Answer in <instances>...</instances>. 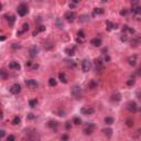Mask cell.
I'll list each match as a JSON object with an SVG mask.
<instances>
[{
  "mask_svg": "<svg viewBox=\"0 0 141 141\" xmlns=\"http://www.w3.org/2000/svg\"><path fill=\"white\" fill-rule=\"evenodd\" d=\"M71 94L75 99H81L82 98V88L78 85H74L71 88Z\"/></svg>",
  "mask_w": 141,
  "mask_h": 141,
  "instance_id": "cell-1",
  "label": "cell"
},
{
  "mask_svg": "<svg viewBox=\"0 0 141 141\" xmlns=\"http://www.w3.org/2000/svg\"><path fill=\"white\" fill-rule=\"evenodd\" d=\"M94 130H95V125H94L93 122H87L84 126L83 132H84V135H86V136H90L91 133L94 132Z\"/></svg>",
  "mask_w": 141,
  "mask_h": 141,
  "instance_id": "cell-2",
  "label": "cell"
},
{
  "mask_svg": "<svg viewBox=\"0 0 141 141\" xmlns=\"http://www.w3.org/2000/svg\"><path fill=\"white\" fill-rule=\"evenodd\" d=\"M17 12H18V14L20 17H24L27 13L29 12V9H28V6H27L26 3H21L18 6V8H17Z\"/></svg>",
  "mask_w": 141,
  "mask_h": 141,
  "instance_id": "cell-3",
  "label": "cell"
},
{
  "mask_svg": "<svg viewBox=\"0 0 141 141\" xmlns=\"http://www.w3.org/2000/svg\"><path fill=\"white\" fill-rule=\"evenodd\" d=\"M94 65H95V70L96 72H101L104 70V62L100 57L95 58L94 60Z\"/></svg>",
  "mask_w": 141,
  "mask_h": 141,
  "instance_id": "cell-4",
  "label": "cell"
},
{
  "mask_svg": "<svg viewBox=\"0 0 141 141\" xmlns=\"http://www.w3.org/2000/svg\"><path fill=\"white\" fill-rule=\"evenodd\" d=\"M90 67H91L90 61L87 60V58H84V60L82 61V70H83V72L87 73L88 71H90Z\"/></svg>",
  "mask_w": 141,
  "mask_h": 141,
  "instance_id": "cell-5",
  "label": "cell"
},
{
  "mask_svg": "<svg viewBox=\"0 0 141 141\" xmlns=\"http://www.w3.org/2000/svg\"><path fill=\"white\" fill-rule=\"evenodd\" d=\"M127 109L131 113H137V110H138L137 103H136V101H129V103H127Z\"/></svg>",
  "mask_w": 141,
  "mask_h": 141,
  "instance_id": "cell-6",
  "label": "cell"
},
{
  "mask_svg": "<svg viewBox=\"0 0 141 141\" xmlns=\"http://www.w3.org/2000/svg\"><path fill=\"white\" fill-rule=\"evenodd\" d=\"M81 113L82 115L84 116H90V115H94V113H95V109H94L93 107H89V106H86V107H83L81 109Z\"/></svg>",
  "mask_w": 141,
  "mask_h": 141,
  "instance_id": "cell-7",
  "label": "cell"
},
{
  "mask_svg": "<svg viewBox=\"0 0 141 141\" xmlns=\"http://www.w3.org/2000/svg\"><path fill=\"white\" fill-rule=\"evenodd\" d=\"M64 18H65L68 22H73L76 18V14H75V12H73V11H67V12H65V14H64Z\"/></svg>",
  "mask_w": 141,
  "mask_h": 141,
  "instance_id": "cell-8",
  "label": "cell"
},
{
  "mask_svg": "<svg viewBox=\"0 0 141 141\" xmlns=\"http://www.w3.org/2000/svg\"><path fill=\"white\" fill-rule=\"evenodd\" d=\"M130 44H131V46H133V48H137L139 44H141V36H139V35L133 36V38L130 40Z\"/></svg>",
  "mask_w": 141,
  "mask_h": 141,
  "instance_id": "cell-9",
  "label": "cell"
},
{
  "mask_svg": "<svg viewBox=\"0 0 141 141\" xmlns=\"http://www.w3.org/2000/svg\"><path fill=\"white\" fill-rule=\"evenodd\" d=\"M21 91V86L20 84H13V85L10 87V93L13 94V95H18Z\"/></svg>",
  "mask_w": 141,
  "mask_h": 141,
  "instance_id": "cell-10",
  "label": "cell"
},
{
  "mask_svg": "<svg viewBox=\"0 0 141 141\" xmlns=\"http://www.w3.org/2000/svg\"><path fill=\"white\" fill-rule=\"evenodd\" d=\"M26 85L30 89H34V88H36L39 86V84H38V82L34 80H28V81H26Z\"/></svg>",
  "mask_w": 141,
  "mask_h": 141,
  "instance_id": "cell-11",
  "label": "cell"
},
{
  "mask_svg": "<svg viewBox=\"0 0 141 141\" xmlns=\"http://www.w3.org/2000/svg\"><path fill=\"white\" fill-rule=\"evenodd\" d=\"M9 68L12 71H20V68H21V66H20V64L18 63V62H16V61H12L9 63Z\"/></svg>",
  "mask_w": 141,
  "mask_h": 141,
  "instance_id": "cell-12",
  "label": "cell"
},
{
  "mask_svg": "<svg viewBox=\"0 0 141 141\" xmlns=\"http://www.w3.org/2000/svg\"><path fill=\"white\" fill-rule=\"evenodd\" d=\"M26 67H28L30 71H34V70H38L39 68V64L33 63V62H31V61H28L26 63Z\"/></svg>",
  "mask_w": 141,
  "mask_h": 141,
  "instance_id": "cell-13",
  "label": "cell"
},
{
  "mask_svg": "<svg viewBox=\"0 0 141 141\" xmlns=\"http://www.w3.org/2000/svg\"><path fill=\"white\" fill-rule=\"evenodd\" d=\"M110 100L113 101V103H119V101L121 100V94L120 93H113V95H111L110 97Z\"/></svg>",
  "mask_w": 141,
  "mask_h": 141,
  "instance_id": "cell-14",
  "label": "cell"
},
{
  "mask_svg": "<svg viewBox=\"0 0 141 141\" xmlns=\"http://www.w3.org/2000/svg\"><path fill=\"white\" fill-rule=\"evenodd\" d=\"M48 127L50 128V129H52L53 131H56V129H57V127H58V122L57 121H55V120H50L48 122Z\"/></svg>",
  "mask_w": 141,
  "mask_h": 141,
  "instance_id": "cell-15",
  "label": "cell"
},
{
  "mask_svg": "<svg viewBox=\"0 0 141 141\" xmlns=\"http://www.w3.org/2000/svg\"><path fill=\"white\" fill-rule=\"evenodd\" d=\"M127 62H128V64H129L130 66H136V64H137V56L136 55L129 56V57L127 58Z\"/></svg>",
  "mask_w": 141,
  "mask_h": 141,
  "instance_id": "cell-16",
  "label": "cell"
},
{
  "mask_svg": "<svg viewBox=\"0 0 141 141\" xmlns=\"http://www.w3.org/2000/svg\"><path fill=\"white\" fill-rule=\"evenodd\" d=\"M38 53H39V49L36 46H32V48H30V50H29V54H30L31 57H35L38 55Z\"/></svg>",
  "mask_w": 141,
  "mask_h": 141,
  "instance_id": "cell-17",
  "label": "cell"
},
{
  "mask_svg": "<svg viewBox=\"0 0 141 141\" xmlns=\"http://www.w3.org/2000/svg\"><path fill=\"white\" fill-rule=\"evenodd\" d=\"M122 33H129V34H135V30H133L132 28H130L129 26H127V24H125V26L122 27Z\"/></svg>",
  "mask_w": 141,
  "mask_h": 141,
  "instance_id": "cell-18",
  "label": "cell"
},
{
  "mask_svg": "<svg viewBox=\"0 0 141 141\" xmlns=\"http://www.w3.org/2000/svg\"><path fill=\"white\" fill-rule=\"evenodd\" d=\"M90 44L93 46H96V48H98V46L101 45V40L99 38H94L90 40Z\"/></svg>",
  "mask_w": 141,
  "mask_h": 141,
  "instance_id": "cell-19",
  "label": "cell"
},
{
  "mask_svg": "<svg viewBox=\"0 0 141 141\" xmlns=\"http://www.w3.org/2000/svg\"><path fill=\"white\" fill-rule=\"evenodd\" d=\"M106 27H107V30H108V31H111V30H113V29H117V28H118L117 24L113 23V22L109 21V20L106 21Z\"/></svg>",
  "mask_w": 141,
  "mask_h": 141,
  "instance_id": "cell-20",
  "label": "cell"
},
{
  "mask_svg": "<svg viewBox=\"0 0 141 141\" xmlns=\"http://www.w3.org/2000/svg\"><path fill=\"white\" fill-rule=\"evenodd\" d=\"M28 30H29V23H23V24H22V29L20 31L17 32V34H18V35H21V34L26 33Z\"/></svg>",
  "mask_w": 141,
  "mask_h": 141,
  "instance_id": "cell-21",
  "label": "cell"
},
{
  "mask_svg": "<svg viewBox=\"0 0 141 141\" xmlns=\"http://www.w3.org/2000/svg\"><path fill=\"white\" fill-rule=\"evenodd\" d=\"M131 12H132L133 14H140L141 13V7L139 4H137V6H132L131 7Z\"/></svg>",
  "mask_w": 141,
  "mask_h": 141,
  "instance_id": "cell-22",
  "label": "cell"
},
{
  "mask_svg": "<svg viewBox=\"0 0 141 141\" xmlns=\"http://www.w3.org/2000/svg\"><path fill=\"white\" fill-rule=\"evenodd\" d=\"M66 53V55L68 56H73L74 54H75V46H72V48H66L65 51H64Z\"/></svg>",
  "mask_w": 141,
  "mask_h": 141,
  "instance_id": "cell-23",
  "label": "cell"
},
{
  "mask_svg": "<svg viewBox=\"0 0 141 141\" xmlns=\"http://www.w3.org/2000/svg\"><path fill=\"white\" fill-rule=\"evenodd\" d=\"M101 131H103V133L107 138H110L111 136H113V129H111V128H104Z\"/></svg>",
  "mask_w": 141,
  "mask_h": 141,
  "instance_id": "cell-24",
  "label": "cell"
},
{
  "mask_svg": "<svg viewBox=\"0 0 141 141\" xmlns=\"http://www.w3.org/2000/svg\"><path fill=\"white\" fill-rule=\"evenodd\" d=\"M6 20L8 21L9 26L12 27L13 26V23H14V21H16V17L12 16V14H10V16H6Z\"/></svg>",
  "mask_w": 141,
  "mask_h": 141,
  "instance_id": "cell-25",
  "label": "cell"
},
{
  "mask_svg": "<svg viewBox=\"0 0 141 141\" xmlns=\"http://www.w3.org/2000/svg\"><path fill=\"white\" fill-rule=\"evenodd\" d=\"M87 86H88V88H89V89H95V88H97L98 84H97V82H96L95 80H90Z\"/></svg>",
  "mask_w": 141,
  "mask_h": 141,
  "instance_id": "cell-26",
  "label": "cell"
},
{
  "mask_svg": "<svg viewBox=\"0 0 141 141\" xmlns=\"http://www.w3.org/2000/svg\"><path fill=\"white\" fill-rule=\"evenodd\" d=\"M58 80H60L63 84H66V83H67V78H66L65 73H60V74H58Z\"/></svg>",
  "mask_w": 141,
  "mask_h": 141,
  "instance_id": "cell-27",
  "label": "cell"
},
{
  "mask_svg": "<svg viewBox=\"0 0 141 141\" xmlns=\"http://www.w3.org/2000/svg\"><path fill=\"white\" fill-rule=\"evenodd\" d=\"M104 12H105V10H104L103 8H95L93 11V16H96V14H104Z\"/></svg>",
  "mask_w": 141,
  "mask_h": 141,
  "instance_id": "cell-28",
  "label": "cell"
},
{
  "mask_svg": "<svg viewBox=\"0 0 141 141\" xmlns=\"http://www.w3.org/2000/svg\"><path fill=\"white\" fill-rule=\"evenodd\" d=\"M11 123L13 126H18V125H20L21 123V119H20V117H18V116H16V117L12 119V121H11Z\"/></svg>",
  "mask_w": 141,
  "mask_h": 141,
  "instance_id": "cell-29",
  "label": "cell"
},
{
  "mask_svg": "<svg viewBox=\"0 0 141 141\" xmlns=\"http://www.w3.org/2000/svg\"><path fill=\"white\" fill-rule=\"evenodd\" d=\"M49 85H50L51 87H54V86L57 85V82H56L55 78L51 77V78H49Z\"/></svg>",
  "mask_w": 141,
  "mask_h": 141,
  "instance_id": "cell-30",
  "label": "cell"
},
{
  "mask_svg": "<svg viewBox=\"0 0 141 141\" xmlns=\"http://www.w3.org/2000/svg\"><path fill=\"white\" fill-rule=\"evenodd\" d=\"M64 62H65V63L67 64V65L70 66L71 68H74V67H75V66H76V63H75V62H74V61H72V60H65Z\"/></svg>",
  "mask_w": 141,
  "mask_h": 141,
  "instance_id": "cell-31",
  "label": "cell"
},
{
  "mask_svg": "<svg viewBox=\"0 0 141 141\" xmlns=\"http://www.w3.org/2000/svg\"><path fill=\"white\" fill-rule=\"evenodd\" d=\"M106 125H113V117H106L105 119H104Z\"/></svg>",
  "mask_w": 141,
  "mask_h": 141,
  "instance_id": "cell-32",
  "label": "cell"
},
{
  "mask_svg": "<svg viewBox=\"0 0 141 141\" xmlns=\"http://www.w3.org/2000/svg\"><path fill=\"white\" fill-rule=\"evenodd\" d=\"M44 46H45V49L46 50H51V49H53V43H51V42H49V41H45L44 42Z\"/></svg>",
  "mask_w": 141,
  "mask_h": 141,
  "instance_id": "cell-33",
  "label": "cell"
},
{
  "mask_svg": "<svg viewBox=\"0 0 141 141\" xmlns=\"http://www.w3.org/2000/svg\"><path fill=\"white\" fill-rule=\"evenodd\" d=\"M88 20H89V17L87 14H83L80 17V22H87Z\"/></svg>",
  "mask_w": 141,
  "mask_h": 141,
  "instance_id": "cell-34",
  "label": "cell"
},
{
  "mask_svg": "<svg viewBox=\"0 0 141 141\" xmlns=\"http://www.w3.org/2000/svg\"><path fill=\"white\" fill-rule=\"evenodd\" d=\"M36 104H38V100H36V99H30V100H29V106H30L31 108L35 107Z\"/></svg>",
  "mask_w": 141,
  "mask_h": 141,
  "instance_id": "cell-35",
  "label": "cell"
},
{
  "mask_svg": "<svg viewBox=\"0 0 141 141\" xmlns=\"http://www.w3.org/2000/svg\"><path fill=\"white\" fill-rule=\"evenodd\" d=\"M0 75H1V80H7V77H8V74H7V72L4 70H1L0 71Z\"/></svg>",
  "mask_w": 141,
  "mask_h": 141,
  "instance_id": "cell-36",
  "label": "cell"
},
{
  "mask_svg": "<svg viewBox=\"0 0 141 141\" xmlns=\"http://www.w3.org/2000/svg\"><path fill=\"white\" fill-rule=\"evenodd\" d=\"M73 123H74V125H76V126L81 125V123H82L81 118H78V117H74V118H73Z\"/></svg>",
  "mask_w": 141,
  "mask_h": 141,
  "instance_id": "cell-37",
  "label": "cell"
},
{
  "mask_svg": "<svg viewBox=\"0 0 141 141\" xmlns=\"http://www.w3.org/2000/svg\"><path fill=\"white\" fill-rule=\"evenodd\" d=\"M56 113H57V116H60V117H64V116H65V110L60 108V109H57Z\"/></svg>",
  "mask_w": 141,
  "mask_h": 141,
  "instance_id": "cell-38",
  "label": "cell"
},
{
  "mask_svg": "<svg viewBox=\"0 0 141 141\" xmlns=\"http://www.w3.org/2000/svg\"><path fill=\"white\" fill-rule=\"evenodd\" d=\"M126 125H127V127H133V120L128 118V119L126 120Z\"/></svg>",
  "mask_w": 141,
  "mask_h": 141,
  "instance_id": "cell-39",
  "label": "cell"
},
{
  "mask_svg": "<svg viewBox=\"0 0 141 141\" xmlns=\"http://www.w3.org/2000/svg\"><path fill=\"white\" fill-rule=\"evenodd\" d=\"M135 83H136L135 78H129V80L127 81V85L128 86H133V85H135Z\"/></svg>",
  "mask_w": 141,
  "mask_h": 141,
  "instance_id": "cell-40",
  "label": "cell"
},
{
  "mask_svg": "<svg viewBox=\"0 0 141 141\" xmlns=\"http://www.w3.org/2000/svg\"><path fill=\"white\" fill-rule=\"evenodd\" d=\"M120 40L122 41V42H127V41H128V35H127V33H122V35L120 36Z\"/></svg>",
  "mask_w": 141,
  "mask_h": 141,
  "instance_id": "cell-41",
  "label": "cell"
},
{
  "mask_svg": "<svg viewBox=\"0 0 141 141\" xmlns=\"http://www.w3.org/2000/svg\"><path fill=\"white\" fill-rule=\"evenodd\" d=\"M55 24L57 26L58 29H62V28H63V23L61 22V19H57V20H56V22H55Z\"/></svg>",
  "mask_w": 141,
  "mask_h": 141,
  "instance_id": "cell-42",
  "label": "cell"
},
{
  "mask_svg": "<svg viewBox=\"0 0 141 141\" xmlns=\"http://www.w3.org/2000/svg\"><path fill=\"white\" fill-rule=\"evenodd\" d=\"M27 118H28L29 120H33V119H35V115H33V113H28V116H27Z\"/></svg>",
  "mask_w": 141,
  "mask_h": 141,
  "instance_id": "cell-43",
  "label": "cell"
},
{
  "mask_svg": "<svg viewBox=\"0 0 141 141\" xmlns=\"http://www.w3.org/2000/svg\"><path fill=\"white\" fill-rule=\"evenodd\" d=\"M36 31H38V32H43V31H45V27H44V26H39L38 28H36Z\"/></svg>",
  "mask_w": 141,
  "mask_h": 141,
  "instance_id": "cell-44",
  "label": "cell"
},
{
  "mask_svg": "<svg viewBox=\"0 0 141 141\" xmlns=\"http://www.w3.org/2000/svg\"><path fill=\"white\" fill-rule=\"evenodd\" d=\"M77 36H80V38H85V33H84V31L83 30H80L77 32Z\"/></svg>",
  "mask_w": 141,
  "mask_h": 141,
  "instance_id": "cell-45",
  "label": "cell"
},
{
  "mask_svg": "<svg viewBox=\"0 0 141 141\" xmlns=\"http://www.w3.org/2000/svg\"><path fill=\"white\" fill-rule=\"evenodd\" d=\"M65 128H66V130H70L71 129V128H72L71 121H66V122H65Z\"/></svg>",
  "mask_w": 141,
  "mask_h": 141,
  "instance_id": "cell-46",
  "label": "cell"
},
{
  "mask_svg": "<svg viewBox=\"0 0 141 141\" xmlns=\"http://www.w3.org/2000/svg\"><path fill=\"white\" fill-rule=\"evenodd\" d=\"M11 48L14 49V50H17V49H20L21 46L19 45V44H17V43H12V44H11Z\"/></svg>",
  "mask_w": 141,
  "mask_h": 141,
  "instance_id": "cell-47",
  "label": "cell"
},
{
  "mask_svg": "<svg viewBox=\"0 0 141 141\" xmlns=\"http://www.w3.org/2000/svg\"><path fill=\"white\" fill-rule=\"evenodd\" d=\"M14 140H16V138H14V136H12V135L7 137V141H14Z\"/></svg>",
  "mask_w": 141,
  "mask_h": 141,
  "instance_id": "cell-48",
  "label": "cell"
},
{
  "mask_svg": "<svg viewBox=\"0 0 141 141\" xmlns=\"http://www.w3.org/2000/svg\"><path fill=\"white\" fill-rule=\"evenodd\" d=\"M136 95H137V98H138V99H141V89L138 90Z\"/></svg>",
  "mask_w": 141,
  "mask_h": 141,
  "instance_id": "cell-49",
  "label": "cell"
},
{
  "mask_svg": "<svg viewBox=\"0 0 141 141\" xmlns=\"http://www.w3.org/2000/svg\"><path fill=\"white\" fill-rule=\"evenodd\" d=\"M131 3H132V6H137L139 3V0H131Z\"/></svg>",
  "mask_w": 141,
  "mask_h": 141,
  "instance_id": "cell-50",
  "label": "cell"
},
{
  "mask_svg": "<svg viewBox=\"0 0 141 141\" xmlns=\"http://www.w3.org/2000/svg\"><path fill=\"white\" fill-rule=\"evenodd\" d=\"M76 42H77V43H83V38L77 36V38H76Z\"/></svg>",
  "mask_w": 141,
  "mask_h": 141,
  "instance_id": "cell-51",
  "label": "cell"
},
{
  "mask_svg": "<svg viewBox=\"0 0 141 141\" xmlns=\"http://www.w3.org/2000/svg\"><path fill=\"white\" fill-rule=\"evenodd\" d=\"M61 140H68V136L67 135H63L61 137Z\"/></svg>",
  "mask_w": 141,
  "mask_h": 141,
  "instance_id": "cell-52",
  "label": "cell"
},
{
  "mask_svg": "<svg viewBox=\"0 0 141 141\" xmlns=\"http://www.w3.org/2000/svg\"><path fill=\"white\" fill-rule=\"evenodd\" d=\"M126 14H127V10H126V9L120 11V16H126Z\"/></svg>",
  "mask_w": 141,
  "mask_h": 141,
  "instance_id": "cell-53",
  "label": "cell"
},
{
  "mask_svg": "<svg viewBox=\"0 0 141 141\" xmlns=\"http://www.w3.org/2000/svg\"><path fill=\"white\" fill-rule=\"evenodd\" d=\"M4 135H6V131H4V130H0V137L3 138Z\"/></svg>",
  "mask_w": 141,
  "mask_h": 141,
  "instance_id": "cell-54",
  "label": "cell"
},
{
  "mask_svg": "<svg viewBox=\"0 0 141 141\" xmlns=\"http://www.w3.org/2000/svg\"><path fill=\"white\" fill-rule=\"evenodd\" d=\"M104 61L105 62H109L110 61V57L108 55H105V57H104Z\"/></svg>",
  "mask_w": 141,
  "mask_h": 141,
  "instance_id": "cell-55",
  "label": "cell"
},
{
  "mask_svg": "<svg viewBox=\"0 0 141 141\" xmlns=\"http://www.w3.org/2000/svg\"><path fill=\"white\" fill-rule=\"evenodd\" d=\"M71 2L72 3H74V4H77L78 2H80V0H71Z\"/></svg>",
  "mask_w": 141,
  "mask_h": 141,
  "instance_id": "cell-56",
  "label": "cell"
},
{
  "mask_svg": "<svg viewBox=\"0 0 141 141\" xmlns=\"http://www.w3.org/2000/svg\"><path fill=\"white\" fill-rule=\"evenodd\" d=\"M137 75H138V76H141V67L137 70Z\"/></svg>",
  "mask_w": 141,
  "mask_h": 141,
  "instance_id": "cell-57",
  "label": "cell"
},
{
  "mask_svg": "<svg viewBox=\"0 0 141 141\" xmlns=\"http://www.w3.org/2000/svg\"><path fill=\"white\" fill-rule=\"evenodd\" d=\"M38 33H39V32L36 31V30H34V31H33V35H34V36H35V35H36V34H38Z\"/></svg>",
  "mask_w": 141,
  "mask_h": 141,
  "instance_id": "cell-58",
  "label": "cell"
},
{
  "mask_svg": "<svg viewBox=\"0 0 141 141\" xmlns=\"http://www.w3.org/2000/svg\"><path fill=\"white\" fill-rule=\"evenodd\" d=\"M0 40H1V41H4V40H6V36H1V38H0Z\"/></svg>",
  "mask_w": 141,
  "mask_h": 141,
  "instance_id": "cell-59",
  "label": "cell"
},
{
  "mask_svg": "<svg viewBox=\"0 0 141 141\" xmlns=\"http://www.w3.org/2000/svg\"><path fill=\"white\" fill-rule=\"evenodd\" d=\"M138 132H139V135H141V129H139V130H138Z\"/></svg>",
  "mask_w": 141,
  "mask_h": 141,
  "instance_id": "cell-60",
  "label": "cell"
},
{
  "mask_svg": "<svg viewBox=\"0 0 141 141\" xmlns=\"http://www.w3.org/2000/svg\"><path fill=\"white\" fill-rule=\"evenodd\" d=\"M101 1H109V0H101Z\"/></svg>",
  "mask_w": 141,
  "mask_h": 141,
  "instance_id": "cell-61",
  "label": "cell"
},
{
  "mask_svg": "<svg viewBox=\"0 0 141 141\" xmlns=\"http://www.w3.org/2000/svg\"><path fill=\"white\" fill-rule=\"evenodd\" d=\"M36 1H42V0H36Z\"/></svg>",
  "mask_w": 141,
  "mask_h": 141,
  "instance_id": "cell-62",
  "label": "cell"
}]
</instances>
